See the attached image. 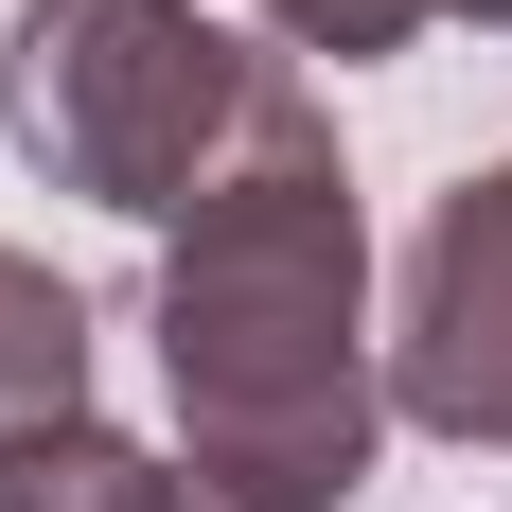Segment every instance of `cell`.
I'll use <instances>...</instances> for the list:
<instances>
[{"mask_svg": "<svg viewBox=\"0 0 512 512\" xmlns=\"http://www.w3.org/2000/svg\"><path fill=\"white\" fill-rule=\"evenodd\" d=\"M460 18H512V0H460Z\"/></svg>", "mask_w": 512, "mask_h": 512, "instance_id": "ba28073f", "label": "cell"}, {"mask_svg": "<svg viewBox=\"0 0 512 512\" xmlns=\"http://www.w3.org/2000/svg\"><path fill=\"white\" fill-rule=\"evenodd\" d=\"M265 18H283L301 53H336V71H354V53H407L424 18H442V0H265Z\"/></svg>", "mask_w": 512, "mask_h": 512, "instance_id": "8992f818", "label": "cell"}, {"mask_svg": "<svg viewBox=\"0 0 512 512\" xmlns=\"http://www.w3.org/2000/svg\"><path fill=\"white\" fill-rule=\"evenodd\" d=\"M159 371L230 512H336L371 477V354H354V177L318 142V89L265 106V142L177 212L159 265Z\"/></svg>", "mask_w": 512, "mask_h": 512, "instance_id": "6da1fadb", "label": "cell"}, {"mask_svg": "<svg viewBox=\"0 0 512 512\" xmlns=\"http://www.w3.org/2000/svg\"><path fill=\"white\" fill-rule=\"evenodd\" d=\"M36 424H89V318L53 265L0 248V442H36Z\"/></svg>", "mask_w": 512, "mask_h": 512, "instance_id": "277c9868", "label": "cell"}, {"mask_svg": "<svg viewBox=\"0 0 512 512\" xmlns=\"http://www.w3.org/2000/svg\"><path fill=\"white\" fill-rule=\"evenodd\" d=\"M301 89L283 53L212 36L195 0H18V53H0V106L18 142L106 212H195L230 159L265 142V106Z\"/></svg>", "mask_w": 512, "mask_h": 512, "instance_id": "7a4b0ae2", "label": "cell"}, {"mask_svg": "<svg viewBox=\"0 0 512 512\" xmlns=\"http://www.w3.org/2000/svg\"><path fill=\"white\" fill-rule=\"evenodd\" d=\"M124 512H230V495H212V477H142Z\"/></svg>", "mask_w": 512, "mask_h": 512, "instance_id": "52a82bcc", "label": "cell"}, {"mask_svg": "<svg viewBox=\"0 0 512 512\" xmlns=\"http://www.w3.org/2000/svg\"><path fill=\"white\" fill-rule=\"evenodd\" d=\"M389 389L460 442H512V159L442 195V230L407 248V336H389Z\"/></svg>", "mask_w": 512, "mask_h": 512, "instance_id": "3957f363", "label": "cell"}, {"mask_svg": "<svg viewBox=\"0 0 512 512\" xmlns=\"http://www.w3.org/2000/svg\"><path fill=\"white\" fill-rule=\"evenodd\" d=\"M142 442H106V424H36V442H0V512H124L142 495Z\"/></svg>", "mask_w": 512, "mask_h": 512, "instance_id": "5b68a950", "label": "cell"}]
</instances>
